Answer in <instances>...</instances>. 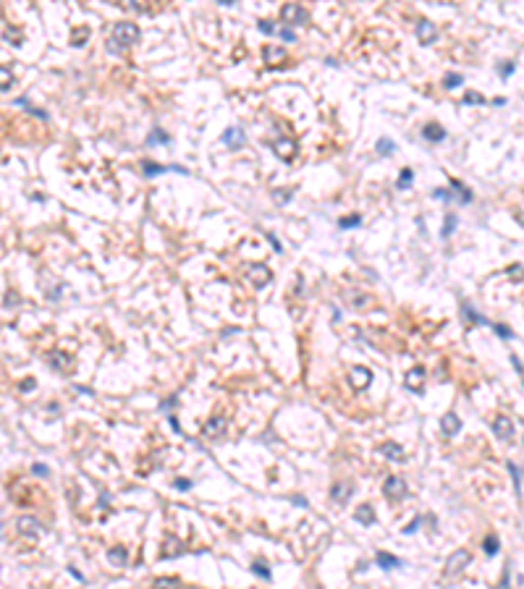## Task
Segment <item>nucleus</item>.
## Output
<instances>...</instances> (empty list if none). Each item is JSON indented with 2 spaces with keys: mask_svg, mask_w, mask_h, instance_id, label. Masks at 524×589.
Wrapping results in <instances>:
<instances>
[{
  "mask_svg": "<svg viewBox=\"0 0 524 589\" xmlns=\"http://www.w3.org/2000/svg\"><path fill=\"white\" fill-rule=\"evenodd\" d=\"M139 37H142L139 26L131 21H121V24H116L113 34H110V42H118V48H131V45L139 42Z\"/></svg>",
  "mask_w": 524,
  "mask_h": 589,
  "instance_id": "f257e3e1",
  "label": "nucleus"
},
{
  "mask_svg": "<svg viewBox=\"0 0 524 589\" xmlns=\"http://www.w3.org/2000/svg\"><path fill=\"white\" fill-rule=\"evenodd\" d=\"M454 228H456V215H446V223H443V233H440V236H443V238H448V236L454 233Z\"/></svg>",
  "mask_w": 524,
  "mask_h": 589,
  "instance_id": "473e14b6",
  "label": "nucleus"
},
{
  "mask_svg": "<svg viewBox=\"0 0 524 589\" xmlns=\"http://www.w3.org/2000/svg\"><path fill=\"white\" fill-rule=\"evenodd\" d=\"M158 584H178V579H158Z\"/></svg>",
  "mask_w": 524,
  "mask_h": 589,
  "instance_id": "79ce46f5",
  "label": "nucleus"
},
{
  "mask_svg": "<svg viewBox=\"0 0 524 589\" xmlns=\"http://www.w3.org/2000/svg\"><path fill=\"white\" fill-rule=\"evenodd\" d=\"M451 186H454V189H451V194H456L462 205L472 202V191H469V189H464V183H462V181H451Z\"/></svg>",
  "mask_w": 524,
  "mask_h": 589,
  "instance_id": "4be33fe9",
  "label": "nucleus"
},
{
  "mask_svg": "<svg viewBox=\"0 0 524 589\" xmlns=\"http://www.w3.org/2000/svg\"><path fill=\"white\" fill-rule=\"evenodd\" d=\"M422 136H425L427 142H443L446 139V128H440L438 123H427L425 128H422Z\"/></svg>",
  "mask_w": 524,
  "mask_h": 589,
  "instance_id": "aec40b11",
  "label": "nucleus"
},
{
  "mask_svg": "<svg viewBox=\"0 0 524 589\" xmlns=\"http://www.w3.org/2000/svg\"><path fill=\"white\" fill-rule=\"evenodd\" d=\"M414 32H417V40H419L422 45H430V42H435V40H438V29H435V24H433V21H427V18H419Z\"/></svg>",
  "mask_w": 524,
  "mask_h": 589,
  "instance_id": "1a4fd4ad",
  "label": "nucleus"
},
{
  "mask_svg": "<svg viewBox=\"0 0 524 589\" xmlns=\"http://www.w3.org/2000/svg\"><path fill=\"white\" fill-rule=\"evenodd\" d=\"M273 152L278 155L281 160H293L299 150H296V142H293V139H275L273 142Z\"/></svg>",
  "mask_w": 524,
  "mask_h": 589,
  "instance_id": "9d476101",
  "label": "nucleus"
},
{
  "mask_svg": "<svg viewBox=\"0 0 524 589\" xmlns=\"http://www.w3.org/2000/svg\"><path fill=\"white\" fill-rule=\"evenodd\" d=\"M464 105H485V97H482L477 89H469V92L464 95Z\"/></svg>",
  "mask_w": 524,
  "mask_h": 589,
  "instance_id": "bb28decb",
  "label": "nucleus"
},
{
  "mask_svg": "<svg viewBox=\"0 0 524 589\" xmlns=\"http://www.w3.org/2000/svg\"><path fill=\"white\" fill-rule=\"evenodd\" d=\"M260 32H262V34H275L278 29H275L273 21H260Z\"/></svg>",
  "mask_w": 524,
  "mask_h": 589,
  "instance_id": "4c0bfd02",
  "label": "nucleus"
},
{
  "mask_svg": "<svg viewBox=\"0 0 524 589\" xmlns=\"http://www.w3.org/2000/svg\"><path fill=\"white\" fill-rule=\"evenodd\" d=\"M202 435H205L207 440H220V437L226 435V422L220 419V417H213L205 427H202Z\"/></svg>",
  "mask_w": 524,
  "mask_h": 589,
  "instance_id": "9b49d317",
  "label": "nucleus"
},
{
  "mask_svg": "<svg viewBox=\"0 0 524 589\" xmlns=\"http://www.w3.org/2000/svg\"><path fill=\"white\" fill-rule=\"evenodd\" d=\"M462 81H464L462 73H448V76L443 79V87L446 89H456V87H462Z\"/></svg>",
  "mask_w": 524,
  "mask_h": 589,
  "instance_id": "c85d7f7f",
  "label": "nucleus"
},
{
  "mask_svg": "<svg viewBox=\"0 0 524 589\" xmlns=\"http://www.w3.org/2000/svg\"><path fill=\"white\" fill-rule=\"evenodd\" d=\"M50 364L55 367V370H68V367L73 364V359L66 356V354H60V351H55V354H50Z\"/></svg>",
  "mask_w": 524,
  "mask_h": 589,
  "instance_id": "5701e85b",
  "label": "nucleus"
},
{
  "mask_svg": "<svg viewBox=\"0 0 524 589\" xmlns=\"http://www.w3.org/2000/svg\"><path fill=\"white\" fill-rule=\"evenodd\" d=\"M354 519L359 524H364V527H372L375 524V508L372 505H359V508L354 511Z\"/></svg>",
  "mask_w": 524,
  "mask_h": 589,
  "instance_id": "6ab92c4d",
  "label": "nucleus"
},
{
  "mask_svg": "<svg viewBox=\"0 0 524 589\" xmlns=\"http://www.w3.org/2000/svg\"><path fill=\"white\" fill-rule=\"evenodd\" d=\"M218 3H223V5H231V3H233V0H218Z\"/></svg>",
  "mask_w": 524,
  "mask_h": 589,
  "instance_id": "37998d69",
  "label": "nucleus"
},
{
  "mask_svg": "<svg viewBox=\"0 0 524 589\" xmlns=\"http://www.w3.org/2000/svg\"><path fill=\"white\" fill-rule=\"evenodd\" d=\"M383 492L388 495V500H401L404 495H407V482L401 480V477H388L383 484Z\"/></svg>",
  "mask_w": 524,
  "mask_h": 589,
  "instance_id": "0eeeda50",
  "label": "nucleus"
},
{
  "mask_svg": "<svg viewBox=\"0 0 524 589\" xmlns=\"http://www.w3.org/2000/svg\"><path fill=\"white\" fill-rule=\"evenodd\" d=\"M252 571H254L257 576H262V579H270V571L265 568V563H262V560H257V563L252 566Z\"/></svg>",
  "mask_w": 524,
  "mask_h": 589,
  "instance_id": "e433bc0d",
  "label": "nucleus"
},
{
  "mask_svg": "<svg viewBox=\"0 0 524 589\" xmlns=\"http://www.w3.org/2000/svg\"><path fill=\"white\" fill-rule=\"evenodd\" d=\"M407 388L419 393L422 388H425V367H414V370L407 372Z\"/></svg>",
  "mask_w": 524,
  "mask_h": 589,
  "instance_id": "ddd939ff",
  "label": "nucleus"
},
{
  "mask_svg": "<svg viewBox=\"0 0 524 589\" xmlns=\"http://www.w3.org/2000/svg\"><path fill=\"white\" fill-rule=\"evenodd\" d=\"M485 553H488V555L498 553V537H488V539H485Z\"/></svg>",
  "mask_w": 524,
  "mask_h": 589,
  "instance_id": "f704fd0d",
  "label": "nucleus"
},
{
  "mask_svg": "<svg viewBox=\"0 0 524 589\" xmlns=\"http://www.w3.org/2000/svg\"><path fill=\"white\" fill-rule=\"evenodd\" d=\"M383 456L385 458H388V461H401V458H404V448L399 445V443H393V440H388V443H385L383 445Z\"/></svg>",
  "mask_w": 524,
  "mask_h": 589,
  "instance_id": "412c9836",
  "label": "nucleus"
},
{
  "mask_svg": "<svg viewBox=\"0 0 524 589\" xmlns=\"http://www.w3.org/2000/svg\"><path fill=\"white\" fill-rule=\"evenodd\" d=\"M246 278H249L257 288H262L273 280V272L265 268V265H249V268H246Z\"/></svg>",
  "mask_w": 524,
  "mask_h": 589,
  "instance_id": "39448f33",
  "label": "nucleus"
},
{
  "mask_svg": "<svg viewBox=\"0 0 524 589\" xmlns=\"http://www.w3.org/2000/svg\"><path fill=\"white\" fill-rule=\"evenodd\" d=\"M168 139H171V136L165 134V131H152L150 136H147V142H150V144H155V142H168Z\"/></svg>",
  "mask_w": 524,
  "mask_h": 589,
  "instance_id": "c9c22d12",
  "label": "nucleus"
},
{
  "mask_svg": "<svg viewBox=\"0 0 524 589\" xmlns=\"http://www.w3.org/2000/svg\"><path fill=\"white\" fill-rule=\"evenodd\" d=\"M168 170H173V173H186V168H181V165H160V162H150V160L142 162V173H144L147 178L160 176V173H168Z\"/></svg>",
  "mask_w": 524,
  "mask_h": 589,
  "instance_id": "6e6552de",
  "label": "nucleus"
},
{
  "mask_svg": "<svg viewBox=\"0 0 524 589\" xmlns=\"http://www.w3.org/2000/svg\"><path fill=\"white\" fill-rule=\"evenodd\" d=\"M462 317H464L466 325H490V322L480 315V312L469 307V304H462Z\"/></svg>",
  "mask_w": 524,
  "mask_h": 589,
  "instance_id": "dca6fc26",
  "label": "nucleus"
},
{
  "mask_svg": "<svg viewBox=\"0 0 524 589\" xmlns=\"http://www.w3.org/2000/svg\"><path fill=\"white\" fill-rule=\"evenodd\" d=\"M472 563V555L466 550H456V553L446 560V576H459L464 574V568Z\"/></svg>",
  "mask_w": 524,
  "mask_h": 589,
  "instance_id": "7ed1b4c3",
  "label": "nucleus"
},
{
  "mask_svg": "<svg viewBox=\"0 0 524 589\" xmlns=\"http://www.w3.org/2000/svg\"><path fill=\"white\" fill-rule=\"evenodd\" d=\"M370 382H372V372L367 370V367H354V370L349 372V385H351L354 390L370 388Z\"/></svg>",
  "mask_w": 524,
  "mask_h": 589,
  "instance_id": "20e7f679",
  "label": "nucleus"
},
{
  "mask_svg": "<svg viewBox=\"0 0 524 589\" xmlns=\"http://www.w3.org/2000/svg\"><path fill=\"white\" fill-rule=\"evenodd\" d=\"M493 327H495V333H498L503 340H506V338H511V330H509L506 325H493Z\"/></svg>",
  "mask_w": 524,
  "mask_h": 589,
  "instance_id": "58836bf2",
  "label": "nucleus"
},
{
  "mask_svg": "<svg viewBox=\"0 0 524 589\" xmlns=\"http://www.w3.org/2000/svg\"><path fill=\"white\" fill-rule=\"evenodd\" d=\"M262 58H265V63H270V66H278V63L286 60V50L275 48V45H265V48H262Z\"/></svg>",
  "mask_w": 524,
  "mask_h": 589,
  "instance_id": "4468645a",
  "label": "nucleus"
},
{
  "mask_svg": "<svg viewBox=\"0 0 524 589\" xmlns=\"http://www.w3.org/2000/svg\"><path fill=\"white\" fill-rule=\"evenodd\" d=\"M378 566H380V568H399V566H401V558L391 555V553H378Z\"/></svg>",
  "mask_w": 524,
  "mask_h": 589,
  "instance_id": "b1692460",
  "label": "nucleus"
},
{
  "mask_svg": "<svg viewBox=\"0 0 524 589\" xmlns=\"http://www.w3.org/2000/svg\"><path fill=\"white\" fill-rule=\"evenodd\" d=\"M275 34H278V37H281L283 42H296V34H293V32L289 29V26H281V29L275 32Z\"/></svg>",
  "mask_w": 524,
  "mask_h": 589,
  "instance_id": "72a5a7b5",
  "label": "nucleus"
},
{
  "mask_svg": "<svg viewBox=\"0 0 524 589\" xmlns=\"http://www.w3.org/2000/svg\"><path fill=\"white\" fill-rule=\"evenodd\" d=\"M354 490H356V487L351 482H336L333 490H330V498H333V503H346L354 495Z\"/></svg>",
  "mask_w": 524,
  "mask_h": 589,
  "instance_id": "f8f14e48",
  "label": "nucleus"
},
{
  "mask_svg": "<svg viewBox=\"0 0 524 589\" xmlns=\"http://www.w3.org/2000/svg\"><path fill=\"white\" fill-rule=\"evenodd\" d=\"M291 197H293V191H291V189H289V191L273 189V202H275V205H286V202H291Z\"/></svg>",
  "mask_w": 524,
  "mask_h": 589,
  "instance_id": "c756f323",
  "label": "nucleus"
},
{
  "mask_svg": "<svg viewBox=\"0 0 524 589\" xmlns=\"http://www.w3.org/2000/svg\"><path fill=\"white\" fill-rule=\"evenodd\" d=\"M223 142L231 147V150H238V147L244 144V131H241V128H236V126L226 128V131H223Z\"/></svg>",
  "mask_w": 524,
  "mask_h": 589,
  "instance_id": "f3484780",
  "label": "nucleus"
},
{
  "mask_svg": "<svg viewBox=\"0 0 524 589\" xmlns=\"http://www.w3.org/2000/svg\"><path fill=\"white\" fill-rule=\"evenodd\" d=\"M18 529H21L24 535H40V532H42L40 527H37V521H34V519H26V516H24V519H18Z\"/></svg>",
  "mask_w": 524,
  "mask_h": 589,
  "instance_id": "393cba45",
  "label": "nucleus"
},
{
  "mask_svg": "<svg viewBox=\"0 0 524 589\" xmlns=\"http://www.w3.org/2000/svg\"><path fill=\"white\" fill-rule=\"evenodd\" d=\"M375 150H378V155H391L393 150H396V144L383 136V139H378V144H375Z\"/></svg>",
  "mask_w": 524,
  "mask_h": 589,
  "instance_id": "cd10ccee",
  "label": "nucleus"
},
{
  "mask_svg": "<svg viewBox=\"0 0 524 589\" xmlns=\"http://www.w3.org/2000/svg\"><path fill=\"white\" fill-rule=\"evenodd\" d=\"M511 71H514V63H509V60H506V63H503V66H498V73H501V76H503V79H506V76H509V73H511Z\"/></svg>",
  "mask_w": 524,
  "mask_h": 589,
  "instance_id": "ea45409f",
  "label": "nucleus"
},
{
  "mask_svg": "<svg viewBox=\"0 0 524 589\" xmlns=\"http://www.w3.org/2000/svg\"><path fill=\"white\" fill-rule=\"evenodd\" d=\"M176 487H178V490H189V487H191V482H189V480H183V477H181V480H176Z\"/></svg>",
  "mask_w": 524,
  "mask_h": 589,
  "instance_id": "a19ab883",
  "label": "nucleus"
},
{
  "mask_svg": "<svg viewBox=\"0 0 524 589\" xmlns=\"http://www.w3.org/2000/svg\"><path fill=\"white\" fill-rule=\"evenodd\" d=\"M359 223H362V217H359V215H349V217H341V220H338V225H341L344 231H346V228H356Z\"/></svg>",
  "mask_w": 524,
  "mask_h": 589,
  "instance_id": "7c9ffc66",
  "label": "nucleus"
},
{
  "mask_svg": "<svg viewBox=\"0 0 524 589\" xmlns=\"http://www.w3.org/2000/svg\"><path fill=\"white\" fill-rule=\"evenodd\" d=\"M414 181V173H411L409 168L407 170H401V176H399V183H396V189H407L409 183Z\"/></svg>",
  "mask_w": 524,
  "mask_h": 589,
  "instance_id": "2f4dec72",
  "label": "nucleus"
},
{
  "mask_svg": "<svg viewBox=\"0 0 524 589\" xmlns=\"http://www.w3.org/2000/svg\"><path fill=\"white\" fill-rule=\"evenodd\" d=\"M108 560H110V563H113L116 568H123V566H126V560H128L126 547H121V545L110 547V550H108Z\"/></svg>",
  "mask_w": 524,
  "mask_h": 589,
  "instance_id": "a211bd4d",
  "label": "nucleus"
},
{
  "mask_svg": "<svg viewBox=\"0 0 524 589\" xmlns=\"http://www.w3.org/2000/svg\"><path fill=\"white\" fill-rule=\"evenodd\" d=\"M493 435L498 440H503V443L514 440V422L509 417H495L493 419Z\"/></svg>",
  "mask_w": 524,
  "mask_h": 589,
  "instance_id": "423d86ee",
  "label": "nucleus"
},
{
  "mask_svg": "<svg viewBox=\"0 0 524 589\" xmlns=\"http://www.w3.org/2000/svg\"><path fill=\"white\" fill-rule=\"evenodd\" d=\"M281 21L286 26H301V24L309 21V13H307V8L299 5V3H286L281 8Z\"/></svg>",
  "mask_w": 524,
  "mask_h": 589,
  "instance_id": "f03ea898",
  "label": "nucleus"
},
{
  "mask_svg": "<svg viewBox=\"0 0 524 589\" xmlns=\"http://www.w3.org/2000/svg\"><path fill=\"white\" fill-rule=\"evenodd\" d=\"M440 429H443L446 435H451V437H454V435H459V429H462V419H459L456 414L448 411L446 417L440 419Z\"/></svg>",
  "mask_w": 524,
  "mask_h": 589,
  "instance_id": "2eb2a0df",
  "label": "nucleus"
},
{
  "mask_svg": "<svg viewBox=\"0 0 524 589\" xmlns=\"http://www.w3.org/2000/svg\"><path fill=\"white\" fill-rule=\"evenodd\" d=\"M13 73H11V68H5V66H0V89H11L13 87Z\"/></svg>",
  "mask_w": 524,
  "mask_h": 589,
  "instance_id": "a878e982",
  "label": "nucleus"
}]
</instances>
